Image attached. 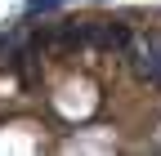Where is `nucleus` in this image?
Returning a JSON list of instances; mask_svg holds the SVG:
<instances>
[{"label": "nucleus", "mask_w": 161, "mask_h": 156, "mask_svg": "<svg viewBox=\"0 0 161 156\" xmlns=\"http://www.w3.org/2000/svg\"><path fill=\"white\" fill-rule=\"evenodd\" d=\"M130 67H134V76L143 85L161 89V31H148V36H139L130 45Z\"/></svg>", "instance_id": "obj_1"}, {"label": "nucleus", "mask_w": 161, "mask_h": 156, "mask_svg": "<svg viewBox=\"0 0 161 156\" xmlns=\"http://www.w3.org/2000/svg\"><path fill=\"white\" fill-rule=\"evenodd\" d=\"M130 45H134V36H130V27L125 23H90V49H98V54H130Z\"/></svg>", "instance_id": "obj_2"}, {"label": "nucleus", "mask_w": 161, "mask_h": 156, "mask_svg": "<svg viewBox=\"0 0 161 156\" xmlns=\"http://www.w3.org/2000/svg\"><path fill=\"white\" fill-rule=\"evenodd\" d=\"M80 49H90V23H76V18L54 23V54H80Z\"/></svg>", "instance_id": "obj_3"}]
</instances>
